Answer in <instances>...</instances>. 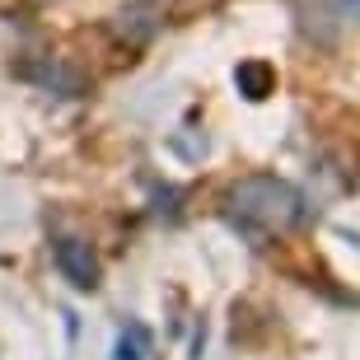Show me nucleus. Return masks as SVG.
<instances>
[{
	"label": "nucleus",
	"instance_id": "obj_1",
	"mask_svg": "<svg viewBox=\"0 0 360 360\" xmlns=\"http://www.w3.org/2000/svg\"><path fill=\"white\" fill-rule=\"evenodd\" d=\"M225 206L234 220L243 225H257V229H281L300 225V215H304V197L295 192L285 178H271V174H248L225 192Z\"/></svg>",
	"mask_w": 360,
	"mask_h": 360
},
{
	"label": "nucleus",
	"instance_id": "obj_2",
	"mask_svg": "<svg viewBox=\"0 0 360 360\" xmlns=\"http://www.w3.org/2000/svg\"><path fill=\"white\" fill-rule=\"evenodd\" d=\"M112 38L122 42V47H146L155 33H160V5L155 0H131V5H122L117 14H112Z\"/></svg>",
	"mask_w": 360,
	"mask_h": 360
},
{
	"label": "nucleus",
	"instance_id": "obj_3",
	"mask_svg": "<svg viewBox=\"0 0 360 360\" xmlns=\"http://www.w3.org/2000/svg\"><path fill=\"white\" fill-rule=\"evenodd\" d=\"M56 267L75 290H94L98 285V257L89 253V243L80 239H56Z\"/></svg>",
	"mask_w": 360,
	"mask_h": 360
},
{
	"label": "nucleus",
	"instance_id": "obj_4",
	"mask_svg": "<svg viewBox=\"0 0 360 360\" xmlns=\"http://www.w3.org/2000/svg\"><path fill=\"white\" fill-rule=\"evenodd\" d=\"M239 89L248 94V98H267L271 94V70L267 66H239Z\"/></svg>",
	"mask_w": 360,
	"mask_h": 360
},
{
	"label": "nucleus",
	"instance_id": "obj_5",
	"mask_svg": "<svg viewBox=\"0 0 360 360\" xmlns=\"http://www.w3.org/2000/svg\"><path fill=\"white\" fill-rule=\"evenodd\" d=\"M141 342H146V333L131 323V328L122 333V342H117V360H141Z\"/></svg>",
	"mask_w": 360,
	"mask_h": 360
},
{
	"label": "nucleus",
	"instance_id": "obj_6",
	"mask_svg": "<svg viewBox=\"0 0 360 360\" xmlns=\"http://www.w3.org/2000/svg\"><path fill=\"white\" fill-rule=\"evenodd\" d=\"M328 5H333L337 14H347V19H356V24H360V0H328Z\"/></svg>",
	"mask_w": 360,
	"mask_h": 360
}]
</instances>
